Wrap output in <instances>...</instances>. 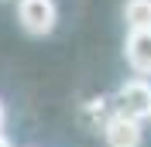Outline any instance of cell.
Returning a JSON list of instances; mask_svg holds the SVG:
<instances>
[{
    "label": "cell",
    "instance_id": "8",
    "mask_svg": "<svg viewBox=\"0 0 151 147\" xmlns=\"http://www.w3.org/2000/svg\"><path fill=\"white\" fill-rule=\"evenodd\" d=\"M148 120H151V116H148Z\"/></svg>",
    "mask_w": 151,
    "mask_h": 147
},
{
    "label": "cell",
    "instance_id": "4",
    "mask_svg": "<svg viewBox=\"0 0 151 147\" xmlns=\"http://www.w3.org/2000/svg\"><path fill=\"white\" fill-rule=\"evenodd\" d=\"M124 55H127V65L137 75H151V31H131Z\"/></svg>",
    "mask_w": 151,
    "mask_h": 147
},
{
    "label": "cell",
    "instance_id": "7",
    "mask_svg": "<svg viewBox=\"0 0 151 147\" xmlns=\"http://www.w3.org/2000/svg\"><path fill=\"white\" fill-rule=\"evenodd\" d=\"M0 147H10V140H7V137H4V133H0Z\"/></svg>",
    "mask_w": 151,
    "mask_h": 147
},
{
    "label": "cell",
    "instance_id": "6",
    "mask_svg": "<svg viewBox=\"0 0 151 147\" xmlns=\"http://www.w3.org/2000/svg\"><path fill=\"white\" fill-rule=\"evenodd\" d=\"M4 120H7V113H4V103H0V127H4Z\"/></svg>",
    "mask_w": 151,
    "mask_h": 147
},
{
    "label": "cell",
    "instance_id": "2",
    "mask_svg": "<svg viewBox=\"0 0 151 147\" xmlns=\"http://www.w3.org/2000/svg\"><path fill=\"white\" fill-rule=\"evenodd\" d=\"M17 21L28 34H48L58 21L55 0H17Z\"/></svg>",
    "mask_w": 151,
    "mask_h": 147
},
{
    "label": "cell",
    "instance_id": "5",
    "mask_svg": "<svg viewBox=\"0 0 151 147\" xmlns=\"http://www.w3.org/2000/svg\"><path fill=\"white\" fill-rule=\"evenodd\" d=\"M124 21L131 31H151V0H127Z\"/></svg>",
    "mask_w": 151,
    "mask_h": 147
},
{
    "label": "cell",
    "instance_id": "1",
    "mask_svg": "<svg viewBox=\"0 0 151 147\" xmlns=\"http://www.w3.org/2000/svg\"><path fill=\"white\" fill-rule=\"evenodd\" d=\"M117 110L120 116H131V120H148L151 116V82L148 79H131L124 82L120 92H117Z\"/></svg>",
    "mask_w": 151,
    "mask_h": 147
},
{
    "label": "cell",
    "instance_id": "3",
    "mask_svg": "<svg viewBox=\"0 0 151 147\" xmlns=\"http://www.w3.org/2000/svg\"><path fill=\"white\" fill-rule=\"evenodd\" d=\"M103 140H106V147H141L144 130H141L137 120L117 113V116H110L103 123Z\"/></svg>",
    "mask_w": 151,
    "mask_h": 147
}]
</instances>
